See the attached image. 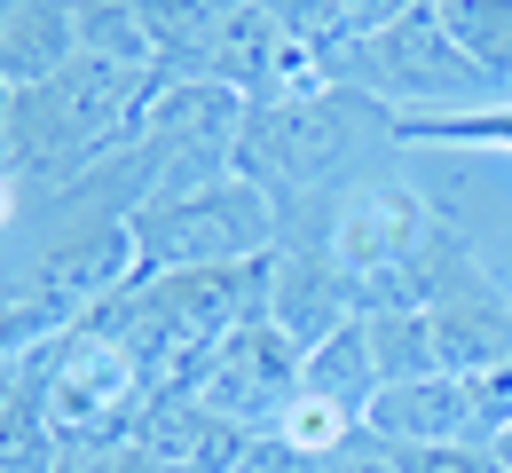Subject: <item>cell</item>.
<instances>
[{"mask_svg": "<svg viewBox=\"0 0 512 473\" xmlns=\"http://www.w3.org/2000/svg\"><path fill=\"white\" fill-rule=\"evenodd\" d=\"M363 426H379L410 450H449V442H481L489 450V418L473 403V379L465 371H434V379H402V387H379V403Z\"/></svg>", "mask_w": 512, "mask_h": 473, "instance_id": "obj_9", "label": "cell"}, {"mask_svg": "<svg viewBox=\"0 0 512 473\" xmlns=\"http://www.w3.org/2000/svg\"><path fill=\"white\" fill-rule=\"evenodd\" d=\"M442 16V32L489 71L497 87H512V0H426Z\"/></svg>", "mask_w": 512, "mask_h": 473, "instance_id": "obj_14", "label": "cell"}, {"mask_svg": "<svg viewBox=\"0 0 512 473\" xmlns=\"http://www.w3.org/2000/svg\"><path fill=\"white\" fill-rule=\"evenodd\" d=\"M71 32H79V56H95V64L158 71L150 24H142V0H71Z\"/></svg>", "mask_w": 512, "mask_h": 473, "instance_id": "obj_13", "label": "cell"}, {"mask_svg": "<svg viewBox=\"0 0 512 473\" xmlns=\"http://www.w3.org/2000/svg\"><path fill=\"white\" fill-rule=\"evenodd\" d=\"M489 450H497V466L512 473V426H505V434H497V442H489Z\"/></svg>", "mask_w": 512, "mask_h": 473, "instance_id": "obj_25", "label": "cell"}, {"mask_svg": "<svg viewBox=\"0 0 512 473\" xmlns=\"http://www.w3.org/2000/svg\"><path fill=\"white\" fill-rule=\"evenodd\" d=\"M134 450L158 458L166 473H237L260 450V434L229 426L221 410H205L197 395H158L150 418L134 426Z\"/></svg>", "mask_w": 512, "mask_h": 473, "instance_id": "obj_10", "label": "cell"}, {"mask_svg": "<svg viewBox=\"0 0 512 473\" xmlns=\"http://www.w3.org/2000/svg\"><path fill=\"white\" fill-rule=\"evenodd\" d=\"M339 8H347V32L363 40V32H386L394 16H410L418 0H339Z\"/></svg>", "mask_w": 512, "mask_h": 473, "instance_id": "obj_23", "label": "cell"}, {"mask_svg": "<svg viewBox=\"0 0 512 473\" xmlns=\"http://www.w3.org/2000/svg\"><path fill=\"white\" fill-rule=\"evenodd\" d=\"M56 473H166L158 458H142L134 442H111V450H64Z\"/></svg>", "mask_w": 512, "mask_h": 473, "instance_id": "obj_21", "label": "cell"}, {"mask_svg": "<svg viewBox=\"0 0 512 473\" xmlns=\"http://www.w3.org/2000/svg\"><path fill=\"white\" fill-rule=\"evenodd\" d=\"M331 87H363L371 103H386L394 119H442V111H481L505 87L473 64L442 32V16L418 0L410 16H394L386 32H363L331 56Z\"/></svg>", "mask_w": 512, "mask_h": 473, "instance_id": "obj_3", "label": "cell"}, {"mask_svg": "<svg viewBox=\"0 0 512 473\" xmlns=\"http://www.w3.org/2000/svg\"><path fill=\"white\" fill-rule=\"evenodd\" d=\"M379 355H371V332H363V316L347 324V332L316 339L308 355H300V395H316V403H331L339 418H371V403H379Z\"/></svg>", "mask_w": 512, "mask_h": 473, "instance_id": "obj_12", "label": "cell"}, {"mask_svg": "<svg viewBox=\"0 0 512 473\" xmlns=\"http://www.w3.org/2000/svg\"><path fill=\"white\" fill-rule=\"evenodd\" d=\"M158 87H166V71H119L95 56H71L40 87H8V174L40 198L71 190L79 174L134 150Z\"/></svg>", "mask_w": 512, "mask_h": 473, "instance_id": "obj_2", "label": "cell"}, {"mask_svg": "<svg viewBox=\"0 0 512 473\" xmlns=\"http://www.w3.org/2000/svg\"><path fill=\"white\" fill-rule=\"evenodd\" d=\"M268 8L284 16V32H292V40H308V48H316L323 64H331V56H339V48L355 40V32H347V8H339V0H268Z\"/></svg>", "mask_w": 512, "mask_h": 473, "instance_id": "obj_19", "label": "cell"}, {"mask_svg": "<svg viewBox=\"0 0 512 473\" xmlns=\"http://www.w3.org/2000/svg\"><path fill=\"white\" fill-rule=\"evenodd\" d=\"M79 56L71 0H0V87H40Z\"/></svg>", "mask_w": 512, "mask_h": 473, "instance_id": "obj_11", "label": "cell"}, {"mask_svg": "<svg viewBox=\"0 0 512 473\" xmlns=\"http://www.w3.org/2000/svg\"><path fill=\"white\" fill-rule=\"evenodd\" d=\"M16 229H24V182H16L8 166H0V245H8Z\"/></svg>", "mask_w": 512, "mask_h": 473, "instance_id": "obj_24", "label": "cell"}, {"mask_svg": "<svg viewBox=\"0 0 512 473\" xmlns=\"http://www.w3.org/2000/svg\"><path fill=\"white\" fill-rule=\"evenodd\" d=\"M0 166H8V87H0Z\"/></svg>", "mask_w": 512, "mask_h": 473, "instance_id": "obj_26", "label": "cell"}, {"mask_svg": "<svg viewBox=\"0 0 512 473\" xmlns=\"http://www.w3.org/2000/svg\"><path fill=\"white\" fill-rule=\"evenodd\" d=\"M410 450V442H402ZM410 473H505L497 466V450H481V442H449V450H410L402 458Z\"/></svg>", "mask_w": 512, "mask_h": 473, "instance_id": "obj_20", "label": "cell"}, {"mask_svg": "<svg viewBox=\"0 0 512 473\" xmlns=\"http://www.w3.org/2000/svg\"><path fill=\"white\" fill-rule=\"evenodd\" d=\"M182 395H197L205 410H221V418L245 426V434H276L284 410H292V395H300V347L260 316V324L229 332L205 363H197Z\"/></svg>", "mask_w": 512, "mask_h": 473, "instance_id": "obj_7", "label": "cell"}, {"mask_svg": "<svg viewBox=\"0 0 512 473\" xmlns=\"http://www.w3.org/2000/svg\"><path fill=\"white\" fill-rule=\"evenodd\" d=\"M40 387V355H24V347H0V410L16 403V395H32Z\"/></svg>", "mask_w": 512, "mask_h": 473, "instance_id": "obj_22", "label": "cell"}, {"mask_svg": "<svg viewBox=\"0 0 512 473\" xmlns=\"http://www.w3.org/2000/svg\"><path fill=\"white\" fill-rule=\"evenodd\" d=\"M402 458H410V450H402L394 434H379V426H355V434H339V442L316 458V473H410Z\"/></svg>", "mask_w": 512, "mask_h": 473, "instance_id": "obj_18", "label": "cell"}, {"mask_svg": "<svg viewBox=\"0 0 512 473\" xmlns=\"http://www.w3.org/2000/svg\"><path fill=\"white\" fill-rule=\"evenodd\" d=\"M56 466H64V434H56V418L32 387L0 410V473H56Z\"/></svg>", "mask_w": 512, "mask_h": 473, "instance_id": "obj_16", "label": "cell"}, {"mask_svg": "<svg viewBox=\"0 0 512 473\" xmlns=\"http://www.w3.org/2000/svg\"><path fill=\"white\" fill-rule=\"evenodd\" d=\"M402 142H457V150H512V103H481V111H442V119H394Z\"/></svg>", "mask_w": 512, "mask_h": 473, "instance_id": "obj_17", "label": "cell"}, {"mask_svg": "<svg viewBox=\"0 0 512 473\" xmlns=\"http://www.w3.org/2000/svg\"><path fill=\"white\" fill-rule=\"evenodd\" d=\"M40 403L56 418L64 450H111V442H134V426L150 418L158 387L127 355L119 324L103 308H87L79 324H64L40 347Z\"/></svg>", "mask_w": 512, "mask_h": 473, "instance_id": "obj_4", "label": "cell"}, {"mask_svg": "<svg viewBox=\"0 0 512 473\" xmlns=\"http://www.w3.org/2000/svg\"><path fill=\"white\" fill-rule=\"evenodd\" d=\"M394 150H402V127L386 103H371L363 87H323L300 103L245 111L237 174L260 182L276 213H300V205H331L371 174H394Z\"/></svg>", "mask_w": 512, "mask_h": 473, "instance_id": "obj_1", "label": "cell"}, {"mask_svg": "<svg viewBox=\"0 0 512 473\" xmlns=\"http://www.w3.org/2000/svg\"><path fill=\"white\" fill-rule=\"evenodd\" d=\"M363 332H371V355H379V379H386V387H402V379H434V371H442L426 308H371Z\"/></svg>", "mask_w": 512, "mask_h": 473, "instance_id": "obj_15", "label": "cell"}, {"mask_svg": "<svg viewBox=\"0 0 512 473\" xmlns=\"http://www.w3.org/2000/svg\"><path fill=\"white\" fill-rule=\"evenodd\" d=\"M268 269H276L268 276V324L292 339L300 355L363 316V284L339 269L316 237H276V261H268Z\"/></svg>", "mask_w": 512, "mask_h": 473, "instance_id": "obj_8", "label": "cell"}, {"mask_svg": "<svg viewBox=\"0 0 512 473\" xmlns=\"http://www.w3.org/2000/svg\"><path fill=\"white\" fill-rule=\"evenodd\" d=\"M134 253H142V276L268 261V253H276V205H268L260 182L221 174V182H205L190 198L142 205V213H134Z\"/></svg>", "mask_w": 512, "mask_h": 473, "instance_id": "obj_5", "label": "cell"}, {"mask_svg": "<svg viewBox=\"0 0 512 473\" xmlns=\"http://www.w3.org/2000/svg\"><path fill=\"white\" fill-rule=\"evenodd\" d=\"M205 79L245 95V111L260 103H300V95H323L331 87V64H323L308 40L284 32V16L268 0H229L221 24H213V48H205Z\"/></svg>", "mask_w": 512, "mask_h": 473, "instance_id": "obj_6", "label": "cell"}]
</instances>
